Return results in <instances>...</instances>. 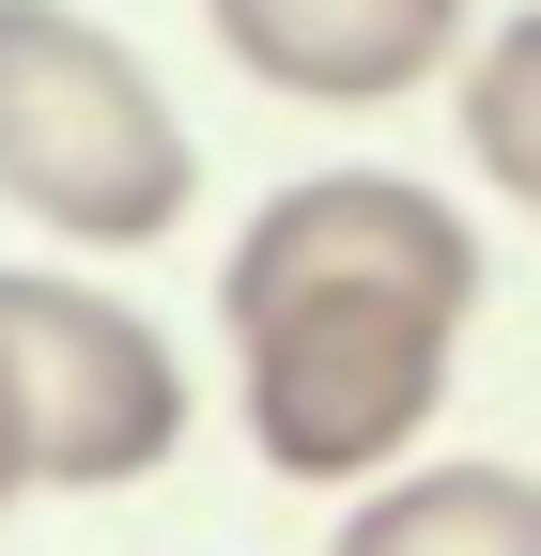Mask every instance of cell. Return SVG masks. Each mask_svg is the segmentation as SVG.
Masks as SVG:
<instances>
[{"instance_id": "cell-3", "label": "cell", "mask_w": 541, "mask_h": 556, "mask_svg": "<svg viewBox=\"0 0 541 556\" xmlns=\"http://www.w3.org/2000/svg\"><path fill=\"white\" fill-rule=\"evenodd\" d=\"M0 356H16V402H32V464L47 495H124L186 448V371L171 340L93 294V278H47V263H0Z\"/></svg>"}, {"instance_id": "cell-2", "label": "cell", "mask_w": 541, "mask_h": 556, "mask_svg": "<svg viewBox=\"0 0 541 556\" xmlns=\"http://www.w3.org/2000/svg\"><path fill=\"white\" fill-rule=\"evenodd\" d=\"M0 201L62 248H155L201 201L186 109L78 0H0Z\"/></svg>"}, {"instance_id": "cell-1", "label": "cell", "mask_w": 541, "mask_h": 556, "mask_svg": "<svg viewBox=\"0 0 541 556\" xmlns=\"http://www.w3.org/2000/svg\"><path fill=\"white\" fill-rule=\"evenodd\" d=\"M217 325H232L248 448L310 495H356L449 402V356L480 325V232L418 170H310L232 232Z\"/></svg>"}, {"instance_id": "cell-5", "label": "cell", "mask_w": 541, "mask_h": 556, "mask_svg": "<svg viewBox=\"0 0 541 556\" xmlns=\"http://www.w3.org/2000/svg\"><path fill=\"white\" fill-rule=\"evenodd\" d=\"M418 541H511V556H541V479H511V464H449V479H402L387 510L341 526V556H418Z\"/></svg>"}, {"instance_id": "cell-7", "label": "cell", "mask_w": 541, "mask_h": 556, "mask_svg": "<svg viewBox=\"0 0 541 556\" xmlns=\"http://www.w3.org/2000/svg\"><path fill=\"white\" fill-rule=\"evenodd\" d=\"M32 479H47V464H32V402H16V356H0V510L32 495Z\"/></svg>"}, {"instance_id": "cell-4", "label": "cell", "mask_w": 541, "mask_h": 556, "mask_svg": "<svg viewBox=\"0 0 541 556\" xmlns=\"http://www.w3.org/2000/svg\"><path fill=\"white\" fill-rule=\"evenodd\" d=\"M201 31L294 109H402L464 62L480 0H201Z\"/></svg>"}, {"instance_id": "cell-6", "label": "cell", "mask_w": 541, "mask_h": 556, "mask_svg": "<svg viewBox=\"0 0 541 556\" xmlns=\"http://www.w3.org/2000/svg\"><path fill=\"white\" fill-rule=\"evenodd\" d=\"M464 139H480V186L541 217V16H495L464 47Z\"/></svg>"}]
</instances>
